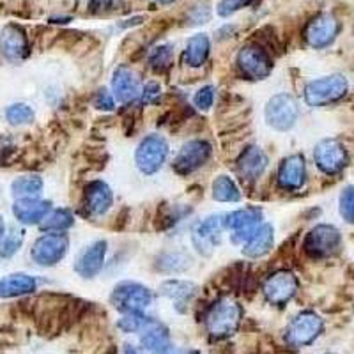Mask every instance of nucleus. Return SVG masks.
Returning a JSON list of instances; mask_svg holds the SVG:
<instances>
[{
	"instance_id": "nucleus-35",
	"label": "nucleus",
	"mask_w": 354,
	"mask_h": 354,
	"mask_svg": "<svg viewBox=\"0 0 354 354\" xmlns=\"http://www.w3.org/2000/svg\"><path fill=\"white\" fill-rule=\"evenodd\" d=\"M338 211L347 223H354V186H347L342 189L338 198Z\"/></svg>"
},
{
	"instance_id": "nucleus-20",
	"label": "nucleus",
	"mask_w": 354,
	"mask_h": 354,
	"mask_svg": "<svg viewBox=\"0 0 354 354\" xmlns=\"http://www.w3.org/2000/svg\"><path fill=\"white\" fill-rule=\"evenodd\" d=\"M50 211H52V204L48 201H41V198H18L12 204V214L25 225L41 223Z\"/></svg>"
},
{
	"instance_id": "nucleus-37",
	"label": "nucleus",
	"mask_w": 354,
	"mask_h": 354,
	"mask_svg": "<svg viewBox=\"0 0 354 354\" xmlns=\"http://www.w3.org/2000/svg\"><path fill=\"white\" fill-rule=\"evenodd\" d=\"M194 103L198 110H209L214 103V87L213 85H204L195 93Z\"/></svg>"
},
{
	"instance_id": "nucleus-6",
	"label": "nucleus",
	"mask_w": 354,
	"mask_h": 354,
	"mask_svg": "<svg viewBox=\"0 0 354 354\" xmlns=\"http://www.w3.org/2000/svg\"><path fill=\"white\" fill-rule=\"evenodd\" d=\"M110 299L117 310L129 314V312H142L147 308L153 301V292L142 283L122 282L113 289Z\"/></svg>"
},
{
	"instance_id": "nucleus-38",
	"label": "nucleus",
	"mask_w": 354,
	"mask_h": 354,
	"mask_svg": "<svg viewBox=\"0 0 354 354\" xmlns=\"http://www.w3.org/2000/svg\"><path fill=\"white\" fill-rule=\"evenodd\" d=\"M252 0H221L220 4H218V15L221 18H229L232 17L234 12H238L239 9L246 8Z\"/></svg>"
},
{
	"instance_id": "nucleus-15",
	"label": "nucleus",
	"mask_w": 354,
	"mask_h": 354,
	"mask_svg": "<svg viewBox=\"0 0 354 354\" xmlns=\"http://www.w3.org/2000/svg\"><path fill=\"white\" fill-rule=\"evenodd\" d=\"M340 25L333 15L322 12L310 21L305 28V39L312 48H326L338 36Z\"/></svg>"
},
{
	"instance_id": "nucleus-40",
	"label": "nucleus",
	"mask_w": 354,
	"mask_h": 354,
	"mask_svg": "<svg viewBox=\"0 0 354 354\" xmlns=\"http://www.w3.org/2000/svg\"><path fill=\"white\" fill-rule=\"evenodd\" d=\"M94 105L101 110H113V105H115V97H113V94H110L106 88H101L100 93L96 94Z\"/></svg>"
},
{
	"instance_id": "nucleus-44",
	"label": "nucleus",
	"mask_w": 354,
	"mask_h": 354,
	"mask_svg": "<svg viewBox=\"0 0 354 354\" xmlns=\"http://www.w3.org/2000/svg\"><path fill=\"white\" fill-rule=\"evenodd\" d=\"M160 4H172V2H176V0H158Z\"/></svg>"
},
{
	"instance_id": "nucleus-26",
	"label": "nucleus",
	"mask_w": 354,
	"mask_h": 354,
	"mask_svg": "<svg viewBox=\"0 0 354 354\" xmlns=\"http://www.w3.org/2000/svg\"><path fill=\"white\" fill-rule=\"evenodd\" d=\"M209 50V37L205 36V34H195L194 37H189L185 50L186 66H189V68H201L207 61Z\"/></svg>"
},
{
	"instance_id": "nucleus-5",
	"label": "nucleus",
	"mask_w": 354,
	"mask_h": 354,
	"mask_svg": "<svg viewBox=\"0 0 354 354\" xmlns=\"http://www.w3.org/2000/svg\"><path fill=\"white\" fill-rule=\"evenodd\" d=\"M266 122L277 131H289L299 117V106L290 94H277L268 101L264 110Z\"/></svg>"
},
{
	"instance_id": "nucleus-29",
	"label": "nucleus",
	"mask_w": 354,
	"mask_h": 354,
	"mask_svg": "<svg viewBox=\"0 0 354 354\" xmlns=\"http://www.w3.org/2000/svg\"><path fill=\"white\" fill-rule=\"evenodd\" d=\"M213 198L218 202H238L241 192L229 176H218L213 181Z\"/></svg>"
},
{
	"instance_id": "nucleus-3",
	"label": "nucleus",
	"mask_w": 354,
	"mask_h": 354,
	"mask_svg": "<svg viewBox=\"0 0 354 354\" xmlns=\"http://www.w3.org/2000/svg\"><path fill=\"white\" fill-rule=\"evenodd\" d=\"M169 156V144L160 135H149L138 144L135 153V163L145 176H153L165 165Z\"/></svg>"
},
{
	"instance_id": "nucleus-33",
	"label": "nucleus",
	"mask_w": 354,
	"mask_h": 354,
	"mask_svg": "<svg viewBox=\"0 0 354 354\" xmlns=\"http://www.w3.org/2000/svg\"><path fill=\"white\" fill-rule=\"evenodd\" d=\"M21 243H24V230L20 229H11L4 236L2 243H0V257L9 259L17 254L20 250Z\"/></svg>"
},
{
	"instance_id": "nucleus-18",
	"label": "nucleus",
	"mask_w": 354,
	"mask_h": 354,
	"mask_svg": "<svg viewBox=\"0 0 354 354\" xmlns=\"http://www.w3.org/2000/svg\"><path fill=\"white\" fill-rule=\"evenodd\" d=\"M0 52L11 62L24 61L28 55V41L18 25H8L0 36Z\"/></svg>"
},
{
	"instance_id": "nucleus-4",
	"label": "nucleus",
	"mask_w": 354,
	"mask_h": 354,
	"mask_svg": "<svg viewBox=\"0 0 354 354\" xmlns=\"http://www.w3.org/2000/svg\"><path fill=\"white\" fill-rule=\"evenodd\" d=\"M340 245H342V236H340L337 227L321 223L306 234L305 241H303V250L310 257L324 259L338 252Z\"/></svg>"
},
{
	"instance_id": "nucleus-24",
	"label": "nucleus",
	"mask_w": 354,
	"mask_h": 354,
	"mask_svg": "<svg viewBox=\"0 0 354 354\" xmlns=\"http://www.w3.org/2000/svg\"><path fill=\"white\" fill-rule=\"evenodd\" d=\"M37 289V280L30 274L12 273L0 278V298H18Z\"/></svg>"
},
{
	"instance_id": "nucleus-23",
	"label": "nucleus",
	"mask_w": 354,
	"mask_h": 354,
	"mask_svg": "<svg viewBox=\"0 0 354 354\" xmlns=\"http://www.w3.org/2000/svg\"><path fill=\"white\" fill-rule=\"evenodd\" d=\"M274 243V229L270 223H262L254 236L243 245V254L250 259L264 257L266 254H270Z\"/></svg>"
},
{
	"instance_id": "nucleus-7",
	"label": "nucleus",
	"mask_w": 354,
	"mask_h": 354,
	"mask_svg": "<svg viewBox=\"0 0 354 354\" xmlns=\"http://www.w3.org/2000/svg\"><path fill=\"white\" fill-rule=\"evenodd\" d=\"M69 248V239L66 234L53 232V234H44L32 245L30 250V257L36 264L50 268L55 266L57 262H61L66 257Z\"/></svg>"
},
{
	"instance_id": "nucleus-32",
	"label": "nucleus",
	"mask_w": 354,
	"mask_h": 354,
	"mask_svg": "<svg viewBox=\"0 0 354 354\" xmlns=\"http://www.w3.org/2000/svg\"><path fill=\"white\" fill-rule=\"evenodd\" d=\"M34 117H36L34 110L25 105V103H15V105H9L6 109V119L12 126L30 124L34 121Z\"/></svg>"
},
{
	"instance_id": "nucleus-41",
	"label": "nucleus",
	"mask_w": 354,
	"mask_h": 354,
	"mask_svg": "<svg viewBox=\"0 0 354 354\" xmlns=\"http://www.w3.org/2000/svg\"><path fill=\"white\" fill-rule=\"evenodd\" d=\"M121 0H91L88 2V8L93 12H109L117 9Z\"/></svg>"
},
{
	"instance_id": "nucleus-43",
	"label": "nucleus",
	"mask_w": 354,
	"mask_h": 354,
	"mask_svg": "<svg viewBox=\"0 0 354 354\" xmlns=\"http://www.w3.org/2000/svg\"><path fill=\"white\" fill-rule=\"evenodd\" d=\"M4 236H6V223H4V218L0 216V243H2Z\"/></svg>"
},
{
	"instance_id": "nucleus-19",
	"label": "nucleus",
	"mask_w": 354,
	"mask_h": 354,
	"mask_svg": "<svg viewBox=\"0 0 354 354\" xmlns=\"http://www.w3.org/2000/svg\"><path fill=\"white\" fill-rule=\"evenodd\" d=\"M306 179V165L303 156L292 154L282 161L278 169V185L287 192H296L305 185Z\"/></svg>"
},
{
	"instance_id": "nucleus-30",
	"label": "nucleus",
	"mask_w": 354,
	"mask_h": 354,
	"mask_svg": "<svg viewBox=\"0 0 354 354\" xmlns=\"http://www.w3.org/2000/svg\"><path fill=\"white\" fill-rule=\"evenodd\" d=\"M195 290H197V287L192 282H186V280H169V282L161 283V294L169 296L170 299L177 303L189 301Z\"/></svg>"
},
{
	"instance_id": "nucleus-45",
	"label": "nucleus",
	"mask_w": 354,
	"mask_h": 354,
	"mask_svg": "<svg viewBox=\"0 0 354 354\" xmlns=\"http://www.w3.org/2000/svg\"><path fill=\"white\" fill-rule=\"evenodd\" d=\"M126 354H138L137 351L135 349H131V347H128V351H126Z\"/></svg>"
},
{
	"instance_id": "nucleus-16",
	"label": "nucleus",
	"mask_w": 354,
	"mask_h": 354,
	"mask_svg": "<svg viewBox=\"0 0 354 354\" xmlns=\"http://www.w3.org/2000/svg\"><path fill=\"white\" fill-rule=\"evenodd\" d=\"M106 257V241L100 239L94 241L80 252V255L75 261V271L82 278H94L101 273L103 266H105Z\"/></svg>"
},
{
	"instance_id": "nucleus-9",
	"label": "nucleus",
	"mask_w": 354,
	"mask_h": 354,
	"mask_svg": "<svg viewBox=\"0 0 354 354\" xmlns=\"http://www.w3.org/2000/svg\"><path fill=\"white\" fill-rule=\"evenodd\" d=\"M223 229H225V216H221V214H213V216L198 221L192 230V243L198 254L209 257L220 245Z\"/></svg>"
},
{
	"instance_id": "nucleus-36",
	"label": "nucleus",
	"mask_w": 354,
	"mask_h": 354,
	"mask_svg": "<svg viewBox=\"0 0 354 354\" xmlns=\"http://www.w3.org/2000/svg\"><path fill=\"white\" fill-rule=\"evenodd\" d=\"M174 59V52L172 46L169 44H163V46H158L156 50L151 55V66H153L156 71H165L167 68H170Z\"/></svg>"
},
{
	"instance_id": "nucleus-27",
	"label": "nucleus",
	"mask_w": 354,
	"mask_h": 354,
	"mask_svg": "<svg viewBox=\"0 0 354 354\" xmlns=\"http://www.w3.org/2000/svg\"><path fill=\"white\" fill-rule=\"evenodd\" d=\"M12 197L37 198L43 194V179L39 176H21L11 185Z\"/></svg>"
},
{
	"instance_id": "nucleus-8",
	"label": "nucleus",
	"mask_w": 354,
	"mask_h": 354,
	"mask_svg": "<svg viewBox=\"0 0 354 354\" xmlns=\"http://www.w3.org/2000/svg\"><path fill=\"white\" fill-rule=\"evenodd\" d=\"M324 322L314 312H303L287 326L286 340L290 347H305L322 333Z\"/></svg>"
},
{
	"instance_id": "nucleus-25",
	"label": "nucleus",
	"mask_w": 354,
	"mask_h": 354,
	"mask_svg": "<svg viewBox=\"0 0 354 354\" xmlns=\"http://www.w3.org/2000/svg\"><path fill=\"white\" fill-rule=\"evenodd\" d=\"M142 344L147 351L154 354H165L170 349L169 331L161 326L160 322L151 321L142 331Z\"/></svg>"
},
{
	"instance_id": "nucleus-31",
	"label": "nucleus",
	"mask_w": 354,
	"mask_h": 354,
	"mask_svg": "<svg viewBox=\"0 0 354 354\" xmlns=\"http://www.w3.org/2000/svg\"><path fill=\"white\" fill-rule=\"evenodd\" d=\"M189 262H192L189 255L183 254V252H169L158 259V270L165 271V273H179L188 268Z\"/></svg>"
},
{
	"instance_id": "nucleus-2",
	"label": "nucleus",
	"mask_w": 354,
	"mask_h": 354,
	"mask_svg": "<svg viewBox=\"0 0 354 354\" xmlns=\"http://www.w3.org/2000/svg\"><path fill=\"white\" fill-rule=\"evenodd\" d=\"M347 91H349V84H347L346 77L330 75V77H322L306 85L305 101L306 105L319 109V106L331 105V103H337L338 100H342Z\"/></svg>"
},
{
	"instance_id": "nucleus-14",
	"label": "nucleus",
	"mask_w": 354,
	"mask_h": 354,
	"mask_svg": "<svg viewBox=\"0 0 354 354\" xmlns=\"http://www.w3.org/2000/svg\"><path fill=\"white\" fill-rule=\"evenodd\" d=\"M296 292H298V278L287 270L273 273L264 283V296L271 305H286Z\"/></svg>"
},
{
	"instance_id": "nucleus-13",
	"label": "nucleus",
	"mask_w": 354,
	"mask_h": 354,
	"mask_svg": "<svg viewBox=\"0 0 354 354\" xmlns=\"http://www.w3.org/2000/svg\"><path fill=\"white\" fill-rule=\"evenodd\" d=\"M262 213L259 207H245L234 213L225 214V229L232 230V238L236 243L245 245L255 230L261 227Z\"/></svg>"
},
{
	"instance_id": "nucleus-11",
	"label": "nucleus",
	"mask_w": 354,
	"mask_h": 354,
	"mask_svg": "<svg viewBox=\"0 0 354 354\" xmlns=\"http://www.w3.org/2000/svg\"><path fill=\"white\" fill-rule=\"evenodd\" d=\"M238 66L252 80H262L270 77L273 71V61L262 46L259 44H246L238 53Z\"/></svg>"
},
{
	"instance_id": "nucleus-21",
	"label": "nucleus",
	"mask_w": 354,
	"mask_h": 354,
	"mask_svg": "<svg viewBox=\"0 0 354 354\" xmlns=\"http://www.w3.org/2000/svg\"><path fill=\"white\" fill-rule=\"evenodd\" d=\"M113 194L105 181L88 183L85 188V209L93 216H101L112 207Z\"/></svg>"
},
{
	"instance_id": "nucleus-42",
	"label": "nucleus",
	"mask_w": 354,
	"mask_h": 354,
	"mask_svg": "<svg viewBox=\"0 0 354 354\" xmlns=\"http://www.w3.org/2000/svg\"><path fill=\"white\" fill-rule=\"evenodd\" d=\"M160 93H161L160 84H156V82H149V84L144 87V91H142V96H144L145 103H149V101H153L154 97L160 96Z\"/></svg>"
},
{
	"instance_id": "nucleus-34",
	"label": "nucleus",
	"mask_w": 354,
	"mask_h": 354,
	"mask_svg": "<svg viewBox=\"0 0 354 354\" xmlns=\"http://www.w3.org/2000/svg\"><path fill=\"white\" fill-rule=\"evenodd\" d=\"M149 322L151 319L144 317L140 312H129V314H126L124 317L119 321V328H121L124 333H138V331H144Z\"/></svg>"
},
{
	"instance_id": "nucleus-10",
	"label": "nucleus",
	"mask_w": 354,
	"mask_h": 354,
	"mask_svg": "<svg viewBox=\"0 0 354 354\" xmlns=\"http://www.w3.org/2000/svg\"><path fill=\"white\" fill-rule=\"evenodd\" d=\"M314 160L319 170L328 176H337L342 172L349 163V154L342 144L335 138L321 140L314 149Z\"/></svg>"
},
{
	"instance_id": "nucleus-22",
	"label": "nucleus",
	"mask_w": 354,
	"mask_h": 354,
	"mask_svg": "<svg viewBox=\"0 0 354 354\" xmlns=\"http://www.w3.org/2000/svg\"><path fill=\"white\" fill-rule=\"evenodd\" d=\"M266 167H268V156H266L264 151L261 147H257V145H252V147L243 151L238 160V170L243 179H246V181H255V179H259L264 174Z\"/></svg>"
},
{
	"instance_id": "nucleus-39",
	"label": "nucleus",
	"mask_w": 354,
	"mask_h": 354,
	"mask_svg": "<svg viewBox=\"0 0 354 354\" xmlns=\"http://www.w3.org/2000/svg\"><path fill=\"white\" fill-rule=\"evenodd\" d=\"M209 18H211V8L207 2L194 6V8L189 9V12H188V20L192 21L194 25L205 24V21L209 20Z\"/></svg>"
},
{
	"instance_id": "nucleus-1",
	"label": "nucleus",
	"mask_w": 354,
	"mask_h": 354,
	"mask_svg": "<svg viewBox=\"0 0 354 354\" xmlns=\"http://www.w3.org/2000/svg\"><path fill=\"white\" fill-rule=\"evenodd\" d=\"M243 308L232 299H220L205 315V330L216 340L227 338L238 331L241 324Z\"/></svg>"
},
{
	"instance_id": "nucleus-28",
	"label": "nucleus",
	"mask_w": 354,
	"mask_h": 354,
	"mask_svg": "<svg viewBox=\"0 0 354 354\" xmlns=\"http://www.w3.org/2000/svg\"><path fill=\"white\" fill-rule=\"evenodd\" d=\"M75 223V216L69 209H53L46 214L43 221H41V230L46 232H64L69 227Z\"/></svg>"
},
{
	"instance_id": "nucleus-12",
	"label": "nucleus",
	"mask_w": 354,
	"mask_h": 354,
	"mask_svg": "<svg viewBox=\"0 0 354 354\" xmlns=\"http://www.w3.org/2000/svg\"><path fill=\"white\" fill-rule=\"evenodd\" d=\"M211 144L205 140H189L183 145L177 156L174 158V170H176L179 176H188V174H194L195 170L201 169L202 165H205V161L211 158Z\"/></svg>"
},
{
	"instance_id": "nucleus-17",
	"label": "nucleus",
	"mask_w": 354,
	"mask_h": 354,
	"mask_svg": "<svg viewBox=\"0 0 354 354\" xmlns=\"http://www.w3.org/2000/svg\"><path fill=\"white\" fill-rule=\"evenodd\" d=\"M112 91L113 97L119 103H129V101L137 100L140 96V78L135 71H131L126 66H119L113 71L112 78Z\"/></svg>"
}]
</instances>
